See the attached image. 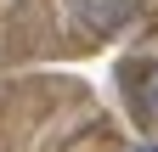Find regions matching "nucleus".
Returning a JSON list of instances; mask_svg holds the SVG:
<instances>
[{
	"label": "nucleus",
	"mask_w": 158,
	"mask_h": 152,
	"mask_svg": "<svg viewBox=\"0 0 158 152\" xmlns=\"http://www.w3.org/2000/svg\"><path fill=\"white\" fill-rule=\"evenodd\" d=\"M135 6H141V0H68V17L85 34H118L135 17Z\"/></svg>",
	"instance_id": "f257e3e1"
},
{
	"label": "nucleus",
	"mask_w": 158,
	"mask_h": 152,
	"mask_svg": "<svg viewBox=\"0 0 158 152\" xmlns=\"http://www.w3.org/2000/svg\"><path fill=\"white\" fill-rule=\"evenodd\" d=\"M130 102H135L141 118L158 124V62H135L130 68Z\"/></svg>",
	"instance_id": "f03ea898"
},
{
	"label": "nucleus",
	"mask_w": 158,
	"mask_h": 152,
	"mask_svg": "<svg viewBox=\"0 0 158 152\" xmlns=\"http://www.w3.org/2000/svg\"><path fill=\"white\" fill-rule=\"evenodd\" d=\"M135 152H158V146H135Z\"/></svg>",
	"instance_id": "7ed1b4c3"
}]
</instances>
